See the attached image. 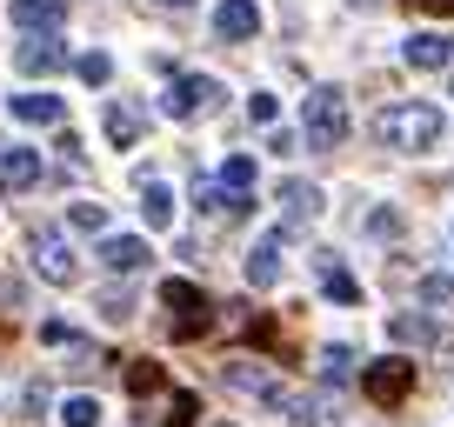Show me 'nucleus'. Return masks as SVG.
<instances>
[{
    "instance_id": "nucleus-1",
    "label": "nucleus",
    "mask_w": 454,
    "mask_h": 427,
    "mask_svg": "<svg viewBox=\"0 0 454 427\" xmlns=\"http://www.w3.org/2000/svg\"><path fill=\"white\" fill-rule=\"evenodd\" d=\"M441 107L434 100H401V107H387L381 120H374V134H381L387 147H401V154H427V147L441 141Z\"/></svg>"
},
{
    "instance_id": "nucleus-2",
    "label": "nucleus",
    "mask_w": 454,
    "mask_h": 427,
    "mask_svg": "<svg viewBox=\"0 0 454 427\" xmlns=\"http://www.w3.org/2000/svg\"><path fill=\"white\" fill-rule=\"evenodd\" d=\"M301 141L321 147V154H334L340 141H348V94L340 87H314L308 107H301Z\"/></svg>"
},
{
    "instance_id": "nucleus-3",
    "label": "nucleus",
    "mask_w": 454,
    "mask_h": 427,
    "mask_svg": "<svg viewBox=\"0 0 454 427\" xmlns=\"http://www.w3.org/2000/svg\"><path fill=\"white\" fill-rule=\"evenodd\" d=\"M160 307H168L174 341H194V334H207V328H214V300L200 294L194 281H168V287H160Z\"/></svg>"
},
{
    "instance_id": "nucleus-4",
    "label": "nucleus",
    "mask_w": 454,
    "mask_h": 427,
    "mask_svg": "<svg viewBox=\"0 0 454 427\" xmlns=\"http://www.w3.org/2000/svg\"><path fill=\"white\" fill-rule=\"evenodd\" d=\"M221 107V81L214 74H181V81L160 94V114L168 120H194V114H214Z\"/></svg>"
},
{
    "instance_id": "nucleus-5",
    "label": "nucleus",
    "mask_w": 454,
    "mask_h": 427,
    "mask_svg": "<svg viewBox=\"0 0 454 427\" xmlns=\"http://www.w3.org/2000/svg\"><path fill=\"white\" fill-rule=\"evenodd\" d=\"M408 387H414V361L408 354H387V361H374V368H361V394L381 400V408L408 400Z\"/></svg>"
},
{
    "instance_id": "nucleus-6",
    "label": "nucleus",
    "mask_w": 454,
    "mask_h": 427,
    "mask_svg": "<svg viewBox=\"0 0 454 427\" xmlns=\"http://www.w3.org/2000/svg\"><path fill=\"white\" fill-rule=\"evenodd\" d=\"M221 374H227V387H234V394H254V400H268V408H294V394L281 387V374L261 368V361H227Z\"/></svg>"
},
{
    "instance_id": "nucleus-7",
    "label": "nucleus",
    "mask_w": 454,
    "mask_h": 427,
    "mask_svg": "<svg viewBox=\"0 0 454 427\" xmlns=\"http://www.w3.org/2000/svg\"><path fill=\"white\" fill-rule=\"evenodd\" d=\"M34 274H41V281H54V287H74L81 260H74V247H67V234H60V228H41V234H34Z\"/></svg>"
},
{
    "instance_id": "nucleus-8",
    "label": "nucleus",
    "mask_w": 454,
    "mask_h": 427,
    "mask_svg": "<svg viewBox=\"0 0 454 427\" xmlns=\"http://www.w3.org/2000/svg\"><path fill=\"white\" fill-rule=\"evenodd\" d=\"M14 67H20V74H54V67H67V47L54 41V27H41L34 41L14 47Z\"/></svg>"
},
{
    "instance_id": "nucleus-9",
    "label": "nucleus",
    "mask_w": 454,
    "mask_h": 427,
    "mask_svg": "<svg viewBox=\"0 0 454 427\" xmlns=\"http://www.w3.org/2000/svg\"><path fill=\"white\" fill-rule=\"evenodd\" d=\"M214 34H221V41H254L261 34V7L254 0H221V7H214Z\"/></svg>"
},
{
    "instance_id": "nucleus-10",
    "label": "nucleus",
    "mask_w": 454,
    "mask_h": 427,
    "mask_svg": "<svg viewBox=\"0 0 454 427\" xmlns=\"http://www.w3.org/2000/svg\"><path fill=\"white\" fill-rule=\"evenodd\" d=\"M100 268L107 274H141L147 268V241L141 234H107V241H100Z\"/></svg>"
},
{
    "instance_id": "nucleus-11",
    "label": "nucleus",
    "mask_w": 454,
    "mask_h": 427,
    "mask_svg": "<svg viewBox=\"0 0 454 427\" xmlns=\"http://www.w3.org/2000/svg\"><path fill=\"white\" fill-rule=\"evenodd\" d=\"M281 241H287V234L274 228V234H261V241L247 247V287H274V281H281Z\"/></svg>"
},
{
    "instance_id": "nucleus-12",
    "label": "nucleus",
    "mask_w": 454,
    "mask_h": 427,
    "mask_svg": "<svg viewBox=\"0 0 454 427\" xmlns=\"http://www.w3.org/2000/svg\"><path fill=\"white\" fill-rule=\"evenodd\" d=\"M321 187L314 181H281V214H287V228H308V221H321Z\"/></svg>"
},
{
    "instance_id": "nucleus-13",
    "label": "nucleus",
    "mask_w": 454,
    "mask_h": 427,
    "mask_svg": "<svg viewBox=\"0 0 454 427\" xmlns=\"http://www.w3.org/2000/svg\"><path fill=\"white\" fill-rule=\"evenodd\" d=\"M401 60L421 67V74H434V67L454 60V41H448V34H408V41H401Z\"/></svg>"
},
{
    "instance_id": "nucleus-14",
    "label": "nucleus",
    "mask_w": 454,
    "mask_h": 427,
    "mask_svg": "<svg viewBox=\"0 0 454 427\" xmlns=\"http://www.w3.org/2000/svg\"><path fill=\"white\" fill-rule=\"evenodd\" d=\"M34 181H41V154L34 147H7L0 154V194H27Z\"/></svg>"
},
{
    "instance_id": "nucleus-15",
    "label": "nucleus",
    "mask_w": 454,
    "mask_h": 427,
    "mask_svg": "<svg viewBox=\"0 0 454 427\" xmlns=\"http://www.w3.org/2000/svg\"><path fill=\"white\" fill-rule=\"evenodd\" d=\"M7 114L27 120V128H54L67 107H60V94H7Z\"/></svg>"
},
{
    "instance_id": "nucleus-16",
    "label": "nucleus",
    "mask_w": 454,
    "mask_h": 427,
    "mask_svg": "<svg viewBox=\"0 0 454 427\" xmlns=\"http://www.w3.org/2000/svg\"><path fill=\"white\" fill-rule=\"evenodd\" d=\"M7 14H14V27L41 34V27H60V20H67V0H14Z\"/></svg>"
},
{
    "instance_id": "nucleus-17",
    "label": "nucleus",
    "mask_w": 454,
    "mask_h": 427,
    "mask_svg": "<svg viewBox=\"0 0 454 427\" xmlns=\"http://www.w3.org/2000/svg\"><path fill=\"white\" fill-rule=\"evenodd\" d=\"M314 268H321V287H327V300H340V307H355L361 300V281L348 268H340L334 254H314Z\"/></svg>"
},
{
    "instance_id": "nucleus-18",
    "label": "nucleus",
    "mask_w": 454,
    "mask_h": 427,
    "mask_svg": "<svg viewBox=\"0 0 454 427\" xmlns=\"http://www.w3.org/2000/svg\"><path fill=\"white\" fill-rule=\"evenodd\" d=\"M141 221L147 228H174V187L168 181H141Z\"/></svg>"
},
{
    "instance_id": "nucleus-19",
    "label": "nucleus",
    "mask_w": 454,
    "mask_h": 427,
    "mask_svg": "<svg viewBox=\"0 0 454 427\" xmlns=\"http://www.w3.org/2000/svg\"><path fill=\"white\" fill-rule=\"evenodd\" d=\"M141 128H147L141 107H128V100H114V107H107V141L114 147H134V141H141Z\"/></svg>"
},
{
    "instance_id": "nucleus-20",
    "label": "nucleus",
    "mask_w": 454,
    "mask_h": 427,
    "mask_svg": "<svg viewBox=\"0 0 454 427\" xmlns=\"http://www.w3.org/2000/svg\"><path fill=\"white\" fill-rule=\"evenodd\" d=\"M387 334H395L401 347H427V341H434V321H427V314H395Z\"/></svg>"
},
{
    "instance_id": "nucleus-21",
    "label": "nucleus",
    "mask_w": 454,
    "mask_h": 427,
    "mask_svg": "<svg viewBox=\"0 0 454 427\" xmlns=\"http://www.w3.org/2000/svg\"><path fill=\"white\" fill-rule=\"evenodd\" d=\"M60 421L67 427H100V400L94 394H67L60 400Z\"/></svg>"
},
{
    "instance_id": "nucleus-22",
    "label": "nucleus",
    "mask_w": 454,
    "mask_h": 427,
    "mask_svg": "<svg viewBox=\"0 0 454 427\" xmlns=\"http://www.w3.org/2000/svg\"><path fill=\"white\" fill-rule=\"evenodd\" d=\"M67 228H81V234H107V207H100V200H74V207H67Z\"/></svg>"
},
{
    "instance_id": "nucleus-23",
    "label": "nucleus",
    "mask_w": 454,
    "mask_h": 427,
    "mask_svg": "<svg viewBox=\"0 0 454 427\" xmlns=\"http://www.w3.org/2000/svg\"><path fill=\"white\" fill-rule=\"evenodd\" d=\"M321 381H327V387L355 381V354H348V347H321Z\"/></svg>"
},
{
    "instance_id": "nucleus-24",
    "label": "nucleus",
    "mask_w": 454,
    "mask_h": 427,
    "mask_svg": "<svg viewBox=\"0 0 454 427\" xmlns=\"http://www.w3.org/2000/svg\"><path fill=\"white\" fill-rule=\"evenodd\" d=\"M221 187L247 194V187H254V154H227V160H221Z\"/></svg>"
},
{
    "instance_id": "nucleus-25",
    "label": "nucleus",
    "mask_w": 454,
    "mask_h": 427,
    "mask_svg": "<svg viewBox=\"0 0 454 427\" xmlns=\"http://www.w3.org/2000/svg\"><path fill=\"white\" fill-rule=\"evenodd\" d=\"M74 74H81V81H87V87H107V81H114V60H107V54H100V47H87V54H81V60H74Z\"/></svg>"
},
{
    "instance_id": "nucleus-26",
    "label": "nucleus",
    "mask_w": 454,
    "mask_h": 427,
    "mask_svg": "<svg viewBox=\"0 0 454 427\" xmlns=\"http://www.w3.org/2000/svg\"><path fill=\"white\" fill-rule=\"evenodd\" d=\"M294 414H301V427H340L334 400H294Z\"/></svg>"
},
{
    "instance_id": "nucleus-27",
    "label": "nucleus",
    "mask_w": 454,
    "mask_h": 427,
    "mask_svg": "<svg viewBox=\"0 0 454 427\" xmlns=\"http://www.w3.org/2000/svg\"><path fill=\"white\" fill-rule=\"evenodd\" d=\"M100 314H107L114 328H121V321H134V294H128V287H107V294H100Z\"/></svg>"
},
{
    "instance_id": "nucleus-28",
    "label": "nucleus",
    "mask_w": 454,
    "mask_h": 427,
    "mask_svg": "<svg viewBox=\"0 0 454 427\" xmlns=\"http://www.w3.org/2000/svg\"><path fill=\"white\" fill-rule=\"evenodd\" d=\"M368 234H374V241H395V234H401V214L395 207H374L368 214Z\"/></svg>"
},
{
    "instance_id": "nucleus-29",
    "label": "nucleus",
    "mask_w": 454,
    "mask_h": 427,
    "mask_svg": "<svg viewBox=\"0 0 454 427\" xmlns=\"http://www.w3.org/2000/svg\"><path fill=\"white\" fill-rule=\"evenodd\" d=\"M274 114H281V107H274V94H254V100H247V120H254V128H274Z\"/></svg>"
},
{
    "instance_id": "nucleus-30",
    "label": "nucleus",
    "mask_w": 454,
    "mask_h": 427,
    "mask_svg": "<svg viewBox=\"0 0 454 427\" xmlns=\"http://www.w3.org/2000/svg\"><path fill=\"white\" fill-rule=\"evenodd\" d=\"M128 387H134V394H154V387H160V368H154V361H141V368L128 374Z\"/></svg>"
},
{
    "instance_id": "nucleus-31",
    "label": "nucleus",
    "mask_w": 454,
    "mask_h": 427,
    "mask_svg": "<svg viewBox=\"0 0 454 427\" xmlns=\"http://www.w3.org/2000/svg\"><path fill=\"white\" fill-rule=\"evenodd\" d=\"M421 300H448V274H427V281H421Z\"/></svg>"
},
{
    "instance_id": "nucleus-32",
    "label": "nucleus",
    "mask_w": 454,
    "mask_h": 427,
    "mask_svg": "<svg viewBox=\"0 0 454 427\" xmlns=\"http://www.w3.org/2000/svg\"><path fill=\"white\" fill-rule=\"evenodd\" d=\"M414 7H427V14H454V0H414Z\"/></svg>"
},
{
    "instance_id": "nucleus-33",
    "label": "nucleus",
    "mask_w": 454,
    "mask_h": 427,
    "mask_svg": "<svg viewBox=\"0 0 454 427\" xmlns=\"http://www.w3.org/2000/svg\"><path fill=\"white\" fill-rule=\"evenodd\" d=\"M348 7H381V0H348Z\"/></svg>"
},
{
    "instance_id": "nucleus-34",
    "label": "nucleus",
    "mask_w": 454,
    "mask_h": 427,
    "mask_svg": "<svg viewBox=\"0 0 454 427\" xmlns=\"http://www.w3.org/2000/svg\"><path fill=\"white\" fill-rule=\"evenodd\" d=\"M160 7H187V0H160Z\"/></svg>"
},
{
    "instance_id": "nucleus-35",
    "label": "nucleus",
    "mask_w": 454,
    "mask_h": 427,
    "mask_svg": "<svg viewBox=\"0 0 454 427\" xmlns=\"http://www.w3.org/2000/svg\"><path fill=\"white\" fill-rule=\"evenodd\" d=\"M214 427H234V421H214Z\"/></svg>"
}]
</instances>
